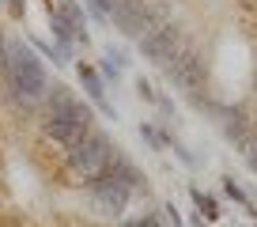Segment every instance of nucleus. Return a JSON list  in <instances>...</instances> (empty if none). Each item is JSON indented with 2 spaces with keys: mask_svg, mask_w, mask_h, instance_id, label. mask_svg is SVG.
<instances>
[{
  "mask_svg": "<svg viewBox=\"0 0 257 227\" xmlns=\"http://www.w3.org/2000/svg\"><path fill=\"white\" fill-rule=\"evenodd\" d=\"M42 102H46V137H53L64 152H68L72 144H80V140L95 129V113H91V106L80 102L64 83H53Z\"/></svg>",
  "mask_w": 257,
  "mask_h": 227,
  "instance_id": "f257e3e1",
  "label": "nucleus"
},
{
  "mask_svg": "<svg viewBox=\"0 0 257 227\" xmlns=\"http://www.w3.org/2000/svg\"><path fill=\"white\" fill-rule=\"evenodd\" d=\"M8 83L16 87L19 102H42L49 91V76L46 65L38 61L31 46L23 42H8Z\"/></svg>",
  "mask_w": 257,
  "mask_h": 227,
  "instance_id": "f03ea898",
  "label": "nucleus"
},
{
  "mask_svg": "<svg viewBox=\"0 0 257 227\" xmlns=\"http://www.w3.org/2000/svg\"><path fill=\"white\" fill-rule=\"evenodd\" d=\"M113 23L125 38H148L152 31H159L163 23H170V8L155 4V0H117L113 4Z\"/></svg>",
  "mask_w": 257,
  "mask_h": 227,
  "instance_id": "7ed1b4c3",
  "label": "nucleus"
},
{
  "mask_svg": "<svg viewBox=\"0 0 257 227\" xmlns=\"http://www.w3.org/2000/svg\"><path fill=\"white\" fill-rule=\"evenodd\" d=\"M113 152H117V144H110V137H106V133L91 129L80 144H72L64 155H68V170H72L76 178L87 182V178H98V174L110 167Z\"/></svg>",
  "mask_w": 257,
  "mask_h": 227,
  "instance_id": "20e7f679",
  "label": "nucleus"
},
{
  "mask_svg": "<svg viewBox=\"0 0 257 227\" xmlns=\"http://www.w3.org/2000/svg\"><path fill=\"white\" fill-rule=\"evenodd\" d=\"M83 189H87V197L95 201V208L102 212V216H113V219L128 208V201H133V189L121 186L110 170H102L98 178H87V182H83Z\"/></svg>",
  "mask_w": 257,
  "mask_h": 227,
  "instance_id": "39448f33",
  "label": "nucleus"
},
{
  "mask_svg": "<svg viewBox=\"0 0 257 227\" xmlns=\"http://www.w3.org/2000/svg\"><path fill=\"white\" fill-rule=\"evenodd\" d=\"M163 72H167L170 83H178L182 91H189V95H193V91H201V87H204V76H208V68H204L201 49L185 42V46L178 49V57L170 61L167 68H163Z\"/></svg>",
  "mask_w": 257,
  "mask_h": 227,
  "instance_id": "423d86ee",
  "label": "nucleus"
},
{
  "mask_svg": "<svg viewBox=\"0 0 257 227\" xmlns=\"http://www.w3.org/2000/svg\"><path fill=\"white\" fill-rule=\"evenodd\" d=\"M182 46H185V42H182V34H178L174 23H163L159 31H152L148 38H140V53H144L148 61H155L159 68H167L170 61L178 57Z\"/></svg>",
  "mask_w": 257,
  "mask_h": 227,
  "instance_id": "0eeeda50",
  "label": "nucleus"
},
{
  "mask_svg": "<svg viewBox=\"0 0 257 227\" xmlns=\"http://www.w3.org/2000/svg\"><path fill=\"white\" fill-rule=\"evenodd\" d=\"M76 72H80V83L87 87V98H91V102H95L98 110L106 113V118H113V122H117V110L106 102V80L98 76V68H91L87 61H80V65H76Z\"/></svg>",
  "mask_w": 257,
  "mask_h": 227,
  "instance_id": "6e6552de",
  "label": "nucleus"
},
{
  "mask_svg": "<svg viewBox=\"0 0 257 227\" xmlns=\"http://www.w3.org/2000/svg\"><path fill=\"white\" fill-rule=\"evenodd\" d=\"M189 197H193V204L201 208V219H219L223 212H219V201L212 193H204L201 186H189Z\"/></svg>",
  "mask_w": 257,
  "mask_h": 227,
  "instance_id": "1a4fd4ad",
  "label": "nucleus"
},
{
  "mask_svg": "<svg viewBox=\"0 0 257 227\" xmlns=\"http://www.w3.org/2000/svg\"><path fill=\"white\" fill-rule=\"evenodd\" d=\"M49 27H53V38L61 42L64 49H68V42H76V31H72V23H68V19H64L61 12L53 8V4H49Z\"/></svg>",
  "mask_w": 257,
  "mask_h": 227,
  "instance_id": "9d476101",
  "label": "nucleus"
},
{
  "mask_svg": "<svg viewBox=\"0 0 257 227\" xmlns=\"http://www.w3.org/2000/svg\"><path fill=\"white\" fill-rule=\"evenodd\" d=\"M140 137H144V140H148V144H152V148H155V152H159V148H167V144H170V140H174V137H170V133H163V129H155V125H152V122H144V125H140Z\"/></svg>",
  "mask_w": 257,
  "mask_h": 227,
  "instance_id": "9b49d317",
  "label": "nucleus"
},
{
  "mask_svg": "<svg viewBox=\"0 0 257 227\" xmlns=\"http://www.w3.org/2000/svg\"><path fill=\"white\" fill-rule=\"evenodd\" d=\"M117 227H167V219H163L159 212H140V216H128V219H121Z\"/></svg>",
  "mask_w": 257,
  "mask_h": 227,
  "instance_id": "f8f14e48",
  "label": "nucleus"
},
{
  "mask_svg": "<svg viewBox=\"0 0 257 227\" xmlns=\"http://www.w3.org/2000/svg\"><path fill=\"white\" fill-rule=\"evenodd\" d=\"M223 193L231 197L234 204H242V208H246V212H253V204H249L246 189H242V186H238V182H234V178H223Z\"/></svg>",
  "mask_w": 257,
  "mask_h": 227,
  "instance_id": "ddd939ff",
  "label": "nucleus"
},
{
  "mask_svg": "<svg viewBox=\"0 0 257 227\" xmlns=\"http://www.w3.org/2000/svg\"><path fill=\"white\" fill-rule=\"evenodd\" d=\"M137 95L144 98V102H159V95H155V91H152V83H148L144 76H140V80H137Z\"/></svg>",
  "mask_w": 257,
  "mask_h": 227,
  "instance_id": "4468645a",
  "label": "nucleus"
},
{
  "mask_svg": "<svg viewBox=\"0 0 257 227\" xmlns=\"http://www.w3.org/2000/svg\"><path fill=\"white\" fill-rule=\"evenodd\" d=\"M87 4H91V12L102 19V16H110V12H113V4H117V0H87Z\"/></svg>",
  "mask_w": 257,
  "mask_h": 227,
  "instance_id": "2eb2a0df",
  "label": "nucleus"
},
{
  "mask_svg": "<svg viewBox=\"0 0 257 227\" xmlns=\"http://www.w3.org/2000/svg\"><path fill=\"white\" fill-rule=\"evenodd\" d=\"M163 216H167L174 227H182V216H178V208H174V204H163Z\"/></svg>",
  "mask_w": 257,
  "mask_h": 227,
  "instance_id": "dca6fc26",
  "label": "nucleus"
},
{
  "mask_svg": "<svg viewBox=\"0 0 257 227\" xmlns=\"http://www.w3.org/2000/svg\"><path fill=\"white\" fill-rule=\"evenodd\" d=\"M246 163H249V170L257 174V133H253V148L246 152Z\"/></svg>",
  "mask_w": 257,
  "mask_h": 227,
  "instance_id": "f3484780",
  "label": "nucleus"
},
{
  "mask_svg": "<svg viewBox=\"0 0 257 227\" xmlns=\"http://www.w3.org/2000/svg\"><path fill=\"white\" fill-rule=\"evenodd\" d=\"M0 72L8 76V42L4 38H0Z\"/></svg>",
  "mask_w": 257,
  "mask_h": 227,
  "instance_id": "a211bd4d",
  "label": "nucleus"
},
{
  "mask_svg": "<svg viewBox=\"0 0 257 227\" xmlns=\"http://www.w3.org/2000/svg\"><path fill=\"white\" fill-rule=\"evenodd\" d=\"M8 8H12V16H23V0H8Z\"/></svg>",
  "mask_w": 257,
  "mask_h": 227,
  "instance_id": "6ab92c4d",
  "label": "nucleus"
}]
</instances>
